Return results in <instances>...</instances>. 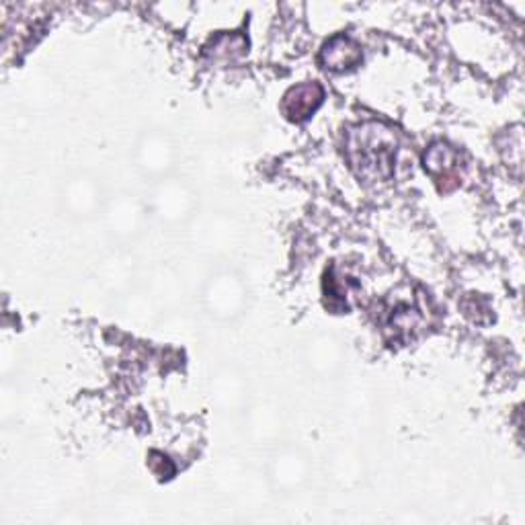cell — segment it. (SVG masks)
<instances>
[{"instance_id": "obj_1", "label": "cell", "mask_w": 525, "mask_h": 525, "mask_svg": "<svg viewBox=\"0 0 525 525\" xmlns=\"http://www.w3.org/2000/svg\"><path fill=\"white\" fill-rule=\"evenodd\" d=\"M398 138L394 130L380 121H368L347 130L345 158L351 171L366 183L388 181L394 173Z\"/></svg>"}, {"instance_id": "obj_2", "label": "cell", "mask_w": 525, "mask_h": 525, "mask_svg": "<svg viewBox=\"0 0 525 525\" xmlns=\"http://www.w3.org/2000/svg\"><path fill=\"white\" fill-rule=\"evenodd\" d=\"M423 167L443 193L456 189L462 183L464 167L460 152L446 142L431 144V148L423 154Z\"/></svg>"}, {"instance_id": "obj_3", "label": "cell", "mask_w": 525, "mask_h": 525, "mask_svg": "<svg viewBox=\"0 0 525 525\" xmlns=\"http://www.w3.org/2000/svg\"><path fill=\"white\" fill-rule=\"evenodd\" d=\"M325 99V89L318 83H302L292 87L284 101H281V111L290 121H306Z\"/></svg>"}, {"instance_id": "obj_4", "label": "cell", "mask_w": 525, "mask_h": 525, "mask_svg": "<svg viewBox=\"0 0 525 525\" xmlns=\"http://www.w3.org/2000/svg\"><path fill=\"white\" fill-rule=\"evenodd\" d=\"M363 52L347 35H335L320 50V64L331 72H347L361 64Z\"/></svg>"}, {"instance_id": "obj_5", "label": "cell", "mask_w": 525, "mask_h": 525, "mask_svg": "<svg viewBox=\"0 0 525 525\" xmlns=\"http://www.w3.org/2000/svg\"><path fill=\"white\" fill-rule=\"evenodd\" d=\"M423 322L421 312L411 306V304H398L396 308H392V312L388 314V322H386V329L394 335V339H402L405 335H409L411 331L419 329V325Z\"/></svg>"}]
</instances>
